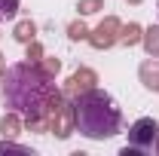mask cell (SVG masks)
Segmentation results:
<instances>
[{
    "label": "cell",
    "mask_w": 159,
    "mask_h": 156,
    "mask_svg": "<svg viewBox=\"0 0 159 156\" xmlns=\"http://www.w3.org/2000/svg\"><path fill=\"white\" fill-rule=\"evenodd\" d=\"M156 150H159V135H156Z\"/></svg>",
    "instance_id": "obj_19"
},
{
    "label": "cell",
    "mask_w": 159,
    "mask_h": 156,
    "mask_svg": "<svg viewBox=\"0 0 159 156\" xmlns=\"http://www.w3.org/2000/svg\"><path fill=\"white\" fill-rule=\"evenodd\" d=\"M83 16H92V12H98V9H104V0H80L77 6Z\"/></svg>",
    "instance_id": "obj_16"
},
{
    "label": "cell",
    "mask_w": 159,
    "mask_h": 156,
    "mask_svg": "<svg viewBox=\"0 0 159 156\" xmlns=\"http://www.w3.org/2000/svg\"><path fill=\"white\" fill-rule=\"evenodd\" d=\"M19 12V0H0V21L12 19Z\"/></svg>",
    "instance_id": "obj_13"
},
{
    "label": "cell",
    "mask_w": 159,
    "mask_h": 156,
    "mask_svg": "<svg viewBox=\"0 0 159 156\" xmlns=\"http://www.w3.org/2000/svg\"><path fill=\"white\" fill-rule=\"evenodd\" d=\"M3 74H6V58L0 55V77H3Z\"/></svg>",
    "instance_id": "obj_18"
},
{
    "label": "cell",
    "mask_w": 159,
    "mask_h": 156,
    "mask_svg": "<svg viewBox=\"0 0 159 156\" xmlns=\"http://www.w3.org/2000/svg\"><path fill=\"white\" fill-rule=\"evenodd\" d=\"M61 98L64 92L55 89L52 77L40 67V61H19L3 74V101L25 119H49Z\"/></svg>",
    "instance_id": "obj_1"
},
{
    "label": "cell",
    "mask_w": 159,
    "mask_h": 156,
    "mask_svg": "<svg viewBox=\"0 0 159 156\" xmlns=\"http://www.w3.org/2000/svg\"><path fill=\"white\" fill-rule=\"evenodd\" d=\"M156 135H159V122L150 119V117H144V119H138V122L129 129V144L138 147L141 153H144V150H150V147L156 144Z\"/></svg>",
    "instance_id": "obj_3"
},
{
    "label": "cell",
    "mask_w": 159,
    "mask_h": 156,
    "mask_svg": "<svg viewBox=\"0 0 159 156\" xmlns=\"http://www.w3.org/2000/svg\"><path fill=\"white\" fill-rule=\"evenodd\" d=\"M67 37L70 40H89V28H86L83 21H74V25L67 28Z\"/></svg>",
    "instance_id": "obj_15"
},
{
    "label": "cell",
    "mask_w": 159,
    "mask_h": 156,
    "mask_svg": "<svg viewBox=\"0 0 159 156\" xmlns=\"http://www.w3.org/2000/svg\"><path fill=\"white\" fill-rule=\"evenodd\" d=\"M0 132H3V138H16L21 132V119H19V113L12 110V113H6V117L0 119Z\"/></svg>",
    "instance_id": "obj_10"
},
{
    "label": "cell",
    "mask_w": 159,
    "mask_h": 156,
    "mask_svg": "<svg viewBox=\"0 0 159 156\" xmlns=\"http://www.w3.org/2000/svg\"><path fill=\"white\" fill-rule=\"evenodd\" d=\"M129 3H141V0H129Z\"/></svg>",
    "instance_id": "obj_20"
},
{
    "label": "cell",
    "mask_w": 159,
    "mask_h": 156,
    "mask_svg": "<svg viewBox=\"0 0 159 156\" xmlns=\"http://www.w3.org/2000/svg\"><path fill=\"white\" fill-rule=\"evenodd\" d=\"M95 83H98V74H95V71L80 67V71H74L70 80H67V86H64V98H70V101H74L77 95L89 92V89H95Z\"/></svg>",
    "instance_id": "obj_6"
},
{
    "label": "cell",
    "mask_w": 159,
    "mask_h": 156,
    "mask_svg": "<svg viewBox=\"0 0 159 156\" xmlns=\"http://www.w3.org/2000/svg\"><path fill=\"white\" fill-rule=\"evenodd\" d=\"M119 31H122L119 19L116 16H107L95 31H89V43H92L95 49H110L113 43H119Z\"/></svg>",
    "instance_id": "obj_4"
},
{
    "label": "cell",
    "mask_w": 159,
    "mask_h": 156,
    "mask_svg": "<svg viewBox=\"0 0 159 156\" xmlns=\"http://www.w3.org/2000/svg\"><path fill=\"white\" fill-rule=\"evenodd\" d=\"M0 153H19V156H34L28 147H21V144H12L9 138H3L0 141Z\"/></svg>",
    "instance_id": "obj_12"
},
{
    "label": "cell",
    "mask_w": 159,
    "mask_h": 156,
    "mask_svg": "<svg viewBox=\"0 0 159 156\" xmlns=\"http://www.w3.org/2000/svg\"><path fill=\"white\" fill-rule=\"evenodd\" d=\"M40 67H43L49 77H55V74L61 71V61H58V58H52V55H43V58H40Z\"/></svg>",
    "instance_id": "obj_14"
},
{
    "label": "cell",
    "mask_w": 159,
    "mask_h": 156,
    "mask_svg": "<svg viewBox=\"0 0 159 156\" xmlns=\"http://www.w3.org/2000/svg\"><path fill=\"white\" fill-rule=\"evenodd\" d=\"M156 9H159V6H156Z\"/></svg>",
    "instance_id": "obj_21"
},
{
    "label": "cell",
    "mask_w": 159,
    "mask_h": 156,
    "mask_svg": "<svg viewBox=\"0 0 159 156\" xmlns=\"http://www.w3.org/2000/svg\"><path fill=\"white\" fill-rule=\"evenodd\" d=\"M12 37L19 40V43H31V40L37 37V25L31 19H25V21H19L16 28H12Z\"/></svg>",
    "instance_id": "obj_9"
},
{
    "label": "cell",
    "mask_w": 159,
    "mask_h": 156,
    "mask_svg": "<svg viewBox=\"0 0 159 156\" xmlns=\"http://www.w3.org/2000/svg\"><path fill=\"white\" fill-rule=\"evenodd\" d=\"M138 77H141V83H144L147 89L159 92V58H150V61H144V64L138 67Z\"/></svg>",
    "instance_id": "obj_7"
},
{
    "label": "cell",
    "mask_w": 159,
    "mask_h": 156,
    "mask_svg": "<svg viewBox=\"0 0 159 156\" xmlns=\"http://www.w3.org/2000/svg\"><path fill=\"white\" fill-rule=\"evenodd\" d=\"M43 58V46H40L37 40H31L28 43V61H40Z\"/></svg>",
    "instance_id": "obj_17"
},
{
    "label": "cell",
    "mask_w": 159,
    "mask_h": 156,
    "mask_svg": "<svg viewBox=\"0 0 159 156\" xmlns=\"http://www.w3.org/2000/svg\"><path fill=\"white\" fill-rule=\"evenodd\" d=\"M49 132L55 138H67L74 132V101H64V98H61V104L55 107V113L49 117Z\"/></svg>",
    "instance_id": "obj_5"
},
{
    "label": "cell",
    "mask_w": 159,
    "mask_h": 156,
    "mask_svg": "<svg viewBox=\"0 0 159 156\" xmlns=\"http://www.w3.org/2000/svg\"><path fill=\"white\" fill-rule=\"evenodd\" d=\"M141 43H144V49H147V55H150V58H159V25L147 28V31H144V37H141Z\"/></svg>",
    "instance_id": "obj_8"
},
{
    "label": "cell",
    "mask_w": 159,
    "mask_h": 156,
    "mask_svg": "<svg viewBox=\"0 0 159 156\" xmlns=\"http://www.w3.org/2000/svg\"><path fill=\"white\" fill-rule=\"evenodd\" d=\"M122 126V113H119L116 101L101 92L98 86L83 92L74 98V129L80 135L92 138V141H104V138H113Z\"/></svg>",
    "instance_id": "obj_2"
},
{
    "label": "cell",
    "mask_w": 159,
    "mask_h": 156,
    "mask_svg": "<svg viewBox=\"0 0 159 156\" xmlns=\"http://www.w3.org/2000/svg\"><path fill=\"white\" fill-rule=\"evenodd\" d=\"M141 37H144V31H141V25H135V21H129V25L119 31V43H125V46L141 43Z\"/></svg>",
    "instance_id": "obj_11"
}]
</instances>
